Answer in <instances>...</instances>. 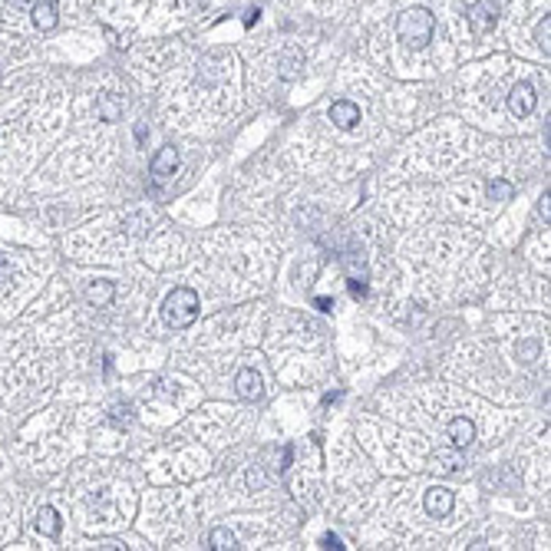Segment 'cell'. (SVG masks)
I'll return each instance as SVG.
<instances>
[{
	"mask_svg": "<svg viewBox=\"0 0 551 551\" xmlns=\"http://www.w3.org/2000/svg\"><path fill=\"white\" fill-rule=\"evenodd\" d=\"M199 317V294L191 287H175L165 301H162V321L175 327V330H185L191 327Z\"/></svg>",
	"mask_w": 551,
	"mask_h": 551,
	"instance_id": "obj_1",
	"label": "cell"
},
{
	"mask_svg": "<svg viewBox=\"0 0 551 551\" xmlns=\"http://www.w3.org/2000/svg\"><path fill=\"white\" fill-rule=\"evenodd\" d=\"M396 33H399V43H406L409 50H423L433 40V13L423 7H409L396 20Z\"/></svg>",
	"mask_w": 551,
	"mask_h": 551,
	"instance_id": "obj_2",
	"label": "cell"
},
{
	"mask_svg": "<svg viewBox=\"0 0 551 551\" xmlns=\"http://www.w3.org/2000/svg\"><path fill=\"white\" fill-rule=\"evenodd\" d=\"M495 23H499V7H495L492 0H475L472 10H469V27H472L475 37L492 33Z\"/></svg>",
	"mask_w": 551,
	"mask_h": 551,
	"instance_id": "obj_3",
	"label": "cell"
},
{
	"mask_svg": "<svg viewBox=\"0 0 551 551\" xmlns=\"http://www.w3.org/2000/svg\"><path fill=\"white\" fill-rule=\"evenodd\" d=\"M423 505H426V512L433 515V518H446V515L452 512V505H456V495L449 492V489H443V485H433V489H426V495H423Z\"/></svg>",
	"mask_w": 551,
	"mask_h": 551,
	"instance_id": "obj_4",
	"label": "cell"
},
{
	"mask_svg": "<svg viewBox=\"0 0 551 551\" xmlns=\"http://www.w3.org/2000/svg\"><path fill=\"white\" fill-rule=\"evenodd\" d=\"M535 106H538V96H535L532 83H515L512 93H508V109L515 116H532Z\"/></svg>",
	"mask_w": 551,
	"mask_h": 551,
	"instance_id": "obj_5",
	"label": "cell"
},
{
	"mask_svg": "<svg viewBox=\"0 0 551 551\" xmlns=\"http://www.w3.org/2000/svg\"><path fill=\"white\" fill-rule=\"evenodd\" d=\"M235 390L241 399H247V403H255V399H261V393H265V383H261V373L251 370V367H245V370L235 377Z\"/></svg>",
	"mask_w": 551,
	"mask_h": 551,
	"instance_id": "obj_6",
	"label": "cell"
},
{
	"mask_svg": "<svg viewBox=\"0 0 551 551\" xmlns=\"http://www.w3.org/2000/svg\"><path fill=\"white\" fill-rule=\"evenodd\" d=\"M175 169H179V149L175 145H165V149H159L152 159V165H149V172H152L155 179H169V175H175Z\"/></svg>",
	"mask_w": 551,
	"mask_h": 551,
	"instance_id": "obj_7",
	"label": "cell"
},
{
	"mask_svg": "<svg viewBox=\"0 0 551 551\" xmlns=\"http://www.w3.org/2000/svg\"><path fill=\"white\" fill-rule=\"evenodd\" d=\"M330 123L340 126V129H353V126L360 123V106L350 103V99H337L330 106Z\"/></svg>",
	"mask_w": 551,
	"mask_h": 551,
	"instance_id": "obj_8",
	"label": "cell"
},
{
	"mask_svg": "<svg viewBox=\"0 0 551 551\" xmlns=\"http://www.w3.org/2000/svg\"><path fill=\"white\" fill-rule=\"evenodd\" d=\"M449 439H452V446H456V449L472 446V439H475V423H472V419H466V416H456L452 423H449Z\"/></svg>",
	"mask_w": 551,
	"mask_h": 551,
	"instance_id": "obj_9",
	"label": "cell"
},
{
	"mask_svg": "<svg viewBox=\"0 0 551 551\" xmlns=\"http://www.w3.org/2000/svg\"><path fill=\"white\" fill-rule=\"evenodd\" d=\"M30 13H33V27L37 30H53L57 27V4H53V0H37Z\"/></svg>",
	"mask_w": 551,
	"mask_h": 551,
	"instance_id": "obj_10",
	"label": "cell"
},
{
	"mask_svg": "<svg viewBox=\"0 0 551 551\" xmlns=\"http://www.w3.org/2000/svg\"><path fill=\"white\" fill-rule=\"evenodd\" d=\"M116 297V284L113 281H96V284L86 287V301L93 307H109Z\"/></svg>",
	"mask_w": 551,
	"mask_h": 551,
	"instance_id": "obj_11",
	"label": "cell"
},
{
	"mask_svg": "<svg viewBox=\"0 0 551 551\" xmlns=\"http://www.w3.org/2000/svg\"><path fill=\"white\" fill-rule=\"evenodd\" d=\"M37 528L47 535V538H57L60 535V515H57L53 505H43V508L37 512Z\"/></svg>",
	"mask_w": 551,
	"mask_h": 551,
	"instance_id": "obj_12",
	"label": "cell"
},
{
	"mask_svg": "<svg viewBox=\"0 0 551 551\" xmlns=\"http://www.w3.org/2000/svg\"><path fill=\"white\" fill-rule=\"evenodd\" d=\"M99 116H103L106 123H116L119 116H123V96H116V93H106V96H99Z\"/></svg>",
	"mask_w": 551,
	"mask_h": 551,
	"instance_id": "obj_13",
	"label": "cell"
},
{
	"mask_svg": "<svg viewBox=\"0 0 551 551\" xmlns=\"http://www.w3.org/2000/svg\"><path fill=\"white\" fill-rule=\"evenodd\" d=\"M485 195H489V201H512L515 195V185L505 179H492L489 182V189H485Z\"/></svg>",
	"mask_w": 551,
	"mask_h": 551,
	"instance_id": "obj_14",
	"label": "cell"
},
{
	"mask_svg": "<svg viewBox=\"0 0 551 551\" xmlns=\"http://www.w3.org/2000/svg\"><path fill=\"white\" fill-rule=\"evenodd\" d=\"M304 67V57H301V50H287L284 57H281V77L284 79H294Z\"/></svg>",
	"mask_w": 551,
	"mask_h": 551,
	"instance_id": "obj_15",
	"label": "cell"
},
{
	"mask_svg": "<svg viewBox=\"0 0 551 551\" xmlns=\"http://www.w3.org/2000/svg\"><path fill=\"white\" fill-rule=\"evenodd\" d=\"M208 548H215V551H228V548H238L235 545V535L225 528V525H218V528H211V535H208Z\"/></svg>",
	"mask_w": 551,
	"mask_h": 551,
	"instance_id": "obj_16",
	"label": "cell"
},
{
	"mask_svg": "<svg viewBox=\"0 0 551 551\" xmlns=\"http://www.w3.org/2000/svg\"><path fill=\"white\" fill-rule=\"evenodd\" d=\"M548 40H551V17H545L538 27H535V43L548 53Z\"/></svg>",
	"mask_w": 551,
	"mask_h": 551,
	"instance_id": "obj_17",
	"label": "cell"
},
{
	"mask_svg": "<svg viewBox=\"0 0 551 551\" xmlns=\"http://www.w3.org/2000/svg\"><path fill=\"white\" fill-rule=\"evenodd\" d=\"M538 350H542V347H538V343H535V340L522 343V347H518V360H522L525 367H532V363L538 360Z\"/></svg>",
	"mask_w": 551,
	"mask_h": 551,
	"instance_id": "obj_18",
	"label": "cell"
},
{
	"mask_svg": "<svg viewBox=\"0 0 551 551\" xmlns=\"http://www.w3.org/2000/svg\"><path fill=\"white\" fill-rule=\"evenodd\" d=\"M113 423H133V406H129V403H123V406H119V403H116L113 406Z\"/></svg>",
	"mask_w": 551,
	"mask_h": 551,
	"instance_id": "obj_19",
	"label": "cell"
},
{
	"mask_svg": "<svg viewBox=\"0 0 551 551\" xmlns=\"http://www.w3.org/2000/svg\"><path fill=\"white\" fill-rule=\"evenodd\" d=\"M247 485H251V489H265V485H267V475L261 472V466L247 469Z\"/></svg>",
	"mask_w": 551,
	"mask_h": 551,
	"instance_id": "obj_20",
	"label": "cell"
},
{
	"mask_svg": "<svg viewBox=\"0 0 551 551\" xmlns=\"http://www.w3.org/2000/svg\"><path fill=\"white\" fill-rule=\"evenodd\" d=\"M433 462H436L433 469H443V472H456V469H459V459L456 456H436Z\"/></svg>",
	"mask_w": 551,
	"mask_h": 551,
	"instance_id": "obj_21",
	"label": "cell"
},
{
	"mask_svg": "<svg viewBox=\"0 0 551 551\" xmlns=\"http://www.w3.org/2000/svg\"><path fill=\"white\" fill-rule=\"evenodd\" d=\"M33 4L37 0H7V13L13 17V13H23V10H33Z\"/></svg>",
	"mask_w": 551,
	"mask_h": 551,
	"instance_id": "obj_22",
	"label": "cell"
},
{
	"mask_svg": "<svg viewBox=\"0 0 551 551\" xmlns=\"http://www.w3.org/2000/svg\"><path fill=\"white\" fill-rule=\"evenodd\" d=\"M96 548L99 551H119V548H126L123 542H113V538H103V542H96Z\"/></svg>",
	"mask_w": 551,
	"mask_h": 551,
	"instance_id": "obj_23",
	"label": "cell"
},
{
	"mask_svg": "<svg viewBox=\"0 0 551 551\" xmlns=\"http://www.w3.org/2000/svg\"><path fill=\"white\" fill-rule=\"evenodd\" d=\"M321 548H337V551H340L343 542L337 538V535H323V538H321Z\"/></svg>",
	"mask_w": 551,
	"mask_h": 551,
	"instance_id": "obj_24",
	"label": "cell"
},
{
	"mask_svg": "<svg viewBox=\"0 0 551 551\" xmlns=\"http://www.w3.org/2000/svg\"><path fill=\"white\" fill-rule=\"evenodd\" d=\"M350 294L353 297H367V284H363V281H350Z\"/></svg>",
	"mask_w": 551,
	"mask_h": 551,
	"instance_id": "obj_25",
	"label": "cell"
},
{
	"mask_svg": "<svg viewBox=\"0 0 551 551\" xmlns=\"http://www.w3.org/2000/svg\"><path fill=\"white\" fill-rule=\"evenodd\" d=\"M257 17H261V10H257V7H251V10L245 13V23L251 27V23H257Z\"/></svg>",
	"mask_w": 551,
	"mask_h": 551,
	"instance_id": "obj_26",
	"label": "cell"
},
{
	"mask_svg": "<svg viewBox=\"0 0 551 551\" xmlns=\"http://www.w3.org/2000/svg\"><path fill=\"white\" fill-rule=\"evenodd\" d=\"M314 304L321 307V311H333V301H330V297H317Z\"/></svg>",
	"mask_w": 551,
	"mask_h": 551,
	"instance_id": "obj_27",
	"label": "cell"
},
{
	"mask_svg": "<svg viewBox=\"0 0 551 551\" xmlns=\"http://www.w3.org/2000/svg\"><path fill=\"white\" fill-rule=\"evenodd\" d=\"M548 201H551V195H548V191H545V195H542V205H538V211H542V215H545V221H548Z\"/></svg>",
	"mask_w": 551,
	"mask_h": 551,
	"instance_id": "obj_28",
	"label": "cell"
}]
</instances>
